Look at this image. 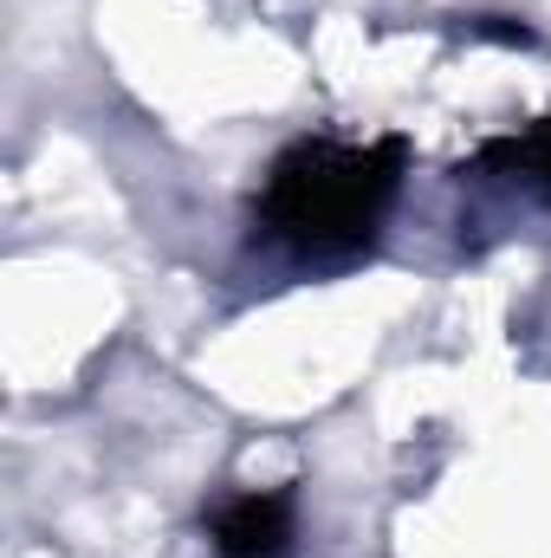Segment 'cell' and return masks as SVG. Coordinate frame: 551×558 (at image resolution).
<instances>
[{
    "label": "cell",
    "mask_w": 551,
    "mask_h": 558,
    "mask_svg": "<svg viewBox=\"0 0 551 558\" xmlns=\"http://www.w3.org/2000/svg\"><path fill=\"white\" fill-rule=\"evenodd\" d=\"M403 137H292L247 202V247L292 274H338L383 241L403 195Z\"/></svg>",
    "instance_id": "obj_1"
},
{
    "label": "cell",
    "mask_w": 551,
    "mask_h": 558,
    "mask_svg": "<svg viewBox=\"0 0 551 558\" xmlns=\"http://www.w3.org/2000/svg\"><path fill=\"white\" fill-rule=\"evenodd\" d=\"M474 175L506 195V202H532L551 215V111L539 124L513 131V137H493L480 156H474Z\"/></svg>",
    "instance_id": "obj_2"
},
{
    "label": "cell",
    "mask_w": 551,
    "mask_h": 558,
    "mask_svg": "<svg viewBox=\"0 0 551 558\" xmlns=\"http://www.w3.org/2000/svg\"><path fill=\"white\" fill-rule=\"evenodd\" d=\"M292 546V494H234L215 513L221 558H279Z\"/></svg>",
    "instance_id": "obj_3"
}]
</instances>
